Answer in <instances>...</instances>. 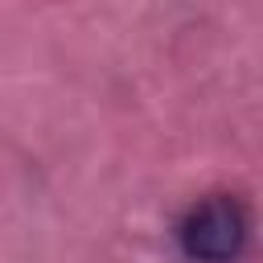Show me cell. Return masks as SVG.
I'll return each mask as SVG.
<instances>
[{
  "label": "cell",
  "mask_w": 263,
  "mask_h": 263,
  "mask_svg": "<svg viewBox=\"0 0 263 263\" xmlns=\"http://www.w3.org/2000/svg\"><path fill=\"white\" fill-rule=\"evenodd\" d=\"M247 234H251L247 205L230 193L201 197L197 205L185 210L177 226V242L193 263H234L247 251Z\"/></svg>",
  "instance_id": "cell-1"
}]
</instances>
